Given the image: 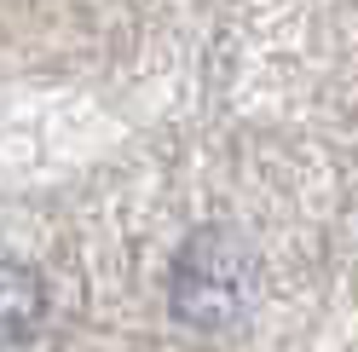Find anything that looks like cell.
I'll list each match as a JSON object with an SVG mask.
<instances>
[{"label":"cell","instance_id":"1","mask_svg":"<svg viewBox=\"0 0 358 352\" xmlns=\"http://www.w3.org/2000/svg\"><path fill=\"white\" fill-rule=\"evenodd\" d=\"M255 295V254L231 226H203L185 237V249L173 254L168 277V306L179 323L191 329H226L243 318V306Z\"/></svg>","mask_w":358,"mask_h":352},{"label":"cell","instance_id":"2","mask_svg":"<svg viewBox=\"0 0 358 352\" xmlns=\"http://www.w3.org/2000/svg\"><path fill=\"white\" fill-rule=\"evenodd\" d=\"M47 318V283L24 260H0V352H17L35 341Z\"/></svg>","mask_w":358,"mask_h":352}]
</instances>
